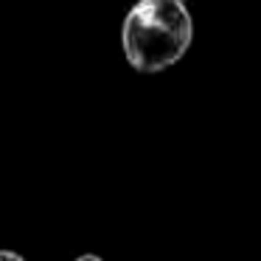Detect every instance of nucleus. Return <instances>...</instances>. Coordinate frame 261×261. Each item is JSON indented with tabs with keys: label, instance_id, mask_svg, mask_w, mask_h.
<instances>
[{
	"label": "nucleus",
	"instance_id": "nucleus-1",
	"mask_svg": "<svg viewBox=\"0 0 261 261\" xmlns=\"http://www.w3.org/2000/svg\"><path fill=\"white\" fill-rule=\"evenodd\" d=\"M194 23L182 0H138L121 29L126 62L138 73H160L186 57Z\"/></svg>",
	"mask_w": 261,
	"mask_h": 261
},
{
	"label": "nucleus",
	"instance_id": "nucleus-2",
	"mask_svg": "<svg viewBox=\"0 0 261 261\" xmlns=\"http://www.w3.org/2000/svg\"><path fill=\"white\" fill-rule=\"evenodd\" d=\"M0 261H25V258L14 250H0Z\"/></svg>",
	"mask_w": 261,
	"mask_h": 261
},
{
	"label": "nucleus",
	"instance_id": "nucleus-3",
	"mask_svg": "<svg viewBox=\"0 0 261 261\" xmlns=\"http://www.w3.org/2000/svg\"><path fill=\"white\" fill-rule=\"evenodd\" d=\"M76 261H104L101 255H96V253H85V255H79Z\"/></svg>",
	"mask_w": 261,
	"mask_h": 261
}]
</instances>
